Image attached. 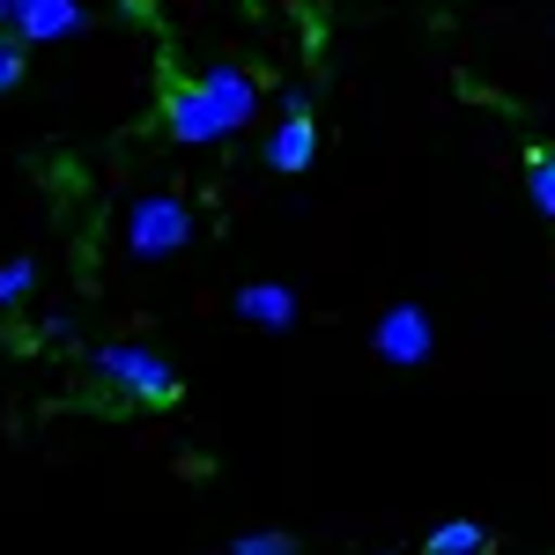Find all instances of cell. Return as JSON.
I'll return each mask as SVG.
<instances>
[{
    "mask_svg": "<svg viewBox=\"0 0 555 555\" xmlns=\"http://www.w3.org/2000/svg\"><path fill=\"white\" fill-rule=\"evenodd\" d=\"M82 363H89V378L104 385V392H119L127 408H171L178 400V363L156 341L119 334V341H96Z\"/></svg>",
    "mask_w": 555,
    "mask_h": 555,
    "instance_id": "1",
    "label": "cell"
},
{
    "mask_svg": "<svg viewBox=\"0 0 555 555\" xmlns=\"http://www.w3.org/2000/svg\"><path fill=\"white\" fill-rule=\"evenodd\" d=\"M119 237H127L133 259H178L193 237H201V208L193 201H178V193H141V201H127V215H119Z\"/></svg>",
    "mask_w": 555,
    "mask_h": 555,
    "instance_id": "2",
    "label": "cell"
},
{
    "mask_svg": "<svg viewBox=\"0 0 555 555\" xmlns=\"http://www.w3.org/2000/svg\"><path fill=\"white\" fill-rule=\"evenodd\" d=\"M164 133H171L178 149H222L230 127H222V112H215V96L201 75H185V82L164 89Z\"/></svg>",
    "mask_w": 555,
    "mask_h": 555,
    "instance_id": "3",
    "label": "cell"
},
{
    "mask_svg": "<svg viewBox=\"0 0 555 555\" xmlns=\"http://www.w3.org/2000/svg\"><path fill=\"white\" fill-rule=\"evenodd\" d=\"M371 348H378V363H392V371H423L429 348H437V319H429L423 304H385L378 326H371Z\"/></svg>",
    "mask_w": 555,
    "mask_h": 555,
    "instance_id": "4",
    "label": "cell"
},
{
    "mask_svg": "<svg viewBox=\"0 0 555 555\" xmlns=\"http://www.w3.org/2000/svg\"><path fill=\"white\" fill-rule=\"evenodd\" d=\"M201 82H208L215 112H222V127H230V141L253 127L259 112H267V89H259L253 67H237V60H215V67H201Z\"/></svg>",
    "mask_w": 555,
    "mask_h": 555,
    "instance_id": "5",
    "label": "cell"
},
{
    "mask_svg": "<svg viewBox=\"0 0 555 555\" xmlns=\"http://www.w3.org/2000/svg\"><path fill=\"white\" fill-rule=\"evenodd\" d=\"M82 30H89L82 0H23L8 38L23 44V52H44V44H67V38H82Z\"/></svg>",
    "mask_w": 555,
    "mask_h": 555,
    "instance_id": "6",
    "label": "cell"
},
{
    "mask_svg": "<svg viewBox=\"0 0 555 555\" xmlns=\"http://www.w3.org/2000/svg\"><path fill=\"white\" fill-rule=\"evenodd\" d=\"M259 164L274 178H304L319 164V119L311 112H282V127H267V141H259Z\"/></svg>",
    "mask_w": 555,
    "mask_h": 555,
    "instance_id": "7",
    "label": "cell"
},
{
    "mask_svg": "<svg viewBox=\"0 0 555 555\" xmlns=\"http://www.w3.org/2000/svg\"><path fill=\"white\" fill-rule=\"evenodd\" d=\"M230 311H237L253 334H289L304 304H297V289H289V282H245V289L230 297Z\"/></svg>",
    "mask_w": 555,
    "mask_h": 555,
    "instance_id": "8",
    "label": "cell"
},
{
    "mask_svg": "<svg viewBox=\"0 0 555 555\" xmlns=\"http://www.w3.org/2000/svg\"><path fill=\"white\" fill-rule=\"evenodd\" d=\"M423 555H489V533L474 518H444V526L423 533Z\"/></svg>",
    "mask_w": 555,
    "mask_h": 555,
    "instance_id": "9",
    "label": "cell"
},
{
    "mask_svg": "<svg viewBox=\"0 0 555 555\" xmlns=\"http://www.w3.org/2000/svg\"><path fill=\"white\" fill-rule=\"evenodd\" d=\"M526 201L541 222H555V149H533L526 156Z\"/></svg>",
    "mask_w": 555,
    "mask_h": 555,
    "instance_id": "10",
    "label": "cell"
},
{
    "mask_svg": "<svg viewBox=\"0 0 555 555\" xmlns=\"http://www.w3.org/2000/svg\"><path fill=\"white\" fill-rule=\"evenodd\" d=\"M30 297H38V259H0V311H23Z\"/></svg>",
    "mask_w": 555,
    "mask_h": 555,
    "instance_id": "11",
    "label": "cell"
},
{
    "mask_svg": "<svg viewBox=\"0 0 555 555\" xmlns=\"http://www.w3.org/2000/svg\"><path fill=\"white\" fill-rule=\"evenodd\" d=\"M222 555H304V541H297V533H282V526H245Z\"/></svg>",
    "mask_w": 555,
    "mask_h": 555,
    "instance_id": "12",
    "label": "cell"
},
{
    "mask_svg": "<svg viewBox=\"0 0 555 555\" xmlns=\"http://www.w3.org/2000/svg\"><path fill=\"white\" fill-rule=\"evenodd\" d=\"M75 334H82L75 311H38L30 319V348H75Z\"/></svg>",
    "mask_w": 555,
    "mask_h": 555,
    "instance_id": "13",
    "label": "cell"
},
{
    "mask_svg": "<svg viewBox=\"0 0 555 555\" xmlns=\"http://www.w3.org/2000/svg\"><path fill=\"white\" fill-rule=\"evenodd\" d=\"M23 75H30V52L0 30V96H8V89H23Z\"/></svg>",
    "mask_w": 555,
    "mask_h": 555,
    "instance_id": "14",
    "label": "cell"
},
{
    "mask_svg": "<svg viewBox=\"0 0 555 555\" xmlns=\"http://www.w3.org/2000/svg\"><path fill=\"white\" fill-rule=\"evenodd\" d=\"M15 8H23V0H0V30H15Z\"/></svg>",
    "mask_w": 555,
    "mask_h": 555,
    "instance_id": "15",
    "label": "cell"
}]
</instances>
